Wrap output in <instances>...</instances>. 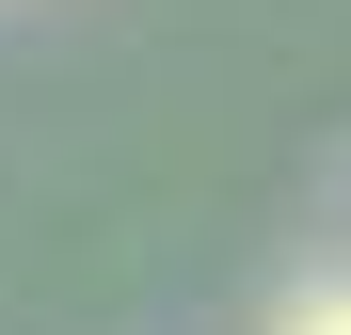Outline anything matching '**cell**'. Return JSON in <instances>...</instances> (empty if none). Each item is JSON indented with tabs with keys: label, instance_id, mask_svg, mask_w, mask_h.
Returning a JSON list of instances; mask_svg holds the SVG:
<instances>
[{
	"label": "cell",
	"instance_id": "1",
	"mask_svg": "<svg viewBox=\"0 0 351 335\" xmlns=\"http://www.w3.org/2000/svg\"><path fill=\"white\" fill-rule=\"evenodd\" d=\"M271 335H351V271H319V288H287V303H271Z\"/></svg>",
	"mask_w": 351,
	"mask_h": 335
}]
</instances>
